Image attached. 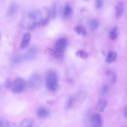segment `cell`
<instances>
[{"mask_svg":"<svg viewBox=\"0 0 127 127\" xmlns=\"http://www.w3.org/2000/svg\"><path fill=\"white\" fill-rule=\"evenodd\" d=\"M33 122V120L31 118H27L22 120L20 123L21 127H30L32 125Z\"/></svg>","mask_w":127,"mask_h":127,"instance_id":"12","label":"cell"},{"mask_svg":"<svg viewBox=\"0 0 127 127\" xmlns=\"http://www.w3.org/2000/svg\"><path fill=\"white\" fill-rule=\"evenodd\" d=\"M99 25V22L96 19H93L90 21L89 23L90 28L92 31L95 30Z\"/></svg>","mask_w":127,"mask_h":127,"instance_id":"15","label":"cell"},{"mask_svg":"<svg viewBox=\"0 0 127 127\" xmlns=\"http://www.w3.org/2000/svg\"><path fill=\"white\" fill-rule=\"evenodd\" d=\"M72 10L70 6L68 4L65 5L64 11V15L66 17L69 16L71 14Z\"/></svg>","mask_w":127,"mask_h":127,"instance_id":"16","label":"cell"},{"mask_svg":"<svg viewBox=\"0 0 127 127\" xmlns=\"http://www.w3.org/2000/svg\"><path fill=\"white\" fill-rule=\"evenodd\" d=\"M25 82L22 78L19 77L16 79L12 82L11 88L14 93H18L22 92L24 89Z\"/></svg>","mask_w":127,"mask_h":127,"instance_id":"2","label":"cell"},{"mask_svg":"<svg viewBox=\"0 0 127 127\" xmlns=\"http://www.w3.org/2000/svg\"><path fill=\"white\" fill-rule=\"evenodd\" d=\"M21 56L19 54H17L15 55L13 58V61L15 63L19 62L21 61Z\"/></svg>","mask_w":127,"mask_h":127,"instance_id":"22","label":"cell"},{"mask_svg":"<svg viewBox=\"0 0 127 127\" xmlns=\"http://www.w3.org/2000/svg\"><path fill=\"white\" fill-rule=\"evenodd\" d=\"M12 82L9 79H7L5 81L4 83L5 87L8 89L11 88Z\"/></svg>","mask_w":127,"mask_h":127,"instance_id":"23","label":"cell"},{"mask_svg":"<svg viewBox=\"0 0 127 127\" xmlns=\"http://www.w3.org/2000/svg\"><path fill=\"white\" fill-rule=\"evenodd\" d=\"M46 85L50 90L54 91L57 89L58 78L56 72L53 70L49 71L47 74L46 79Z\"/></svg>","mask_w":127,"mask_h":127,"instance_id":"1","label":"cell"},{"mask_svg":"<svg viewBox=\"0 0 127 127\" xmlns=\"http://www.w3.org/2000/svg\"><path fill=\"white\" fill-rule=\"evenodd\" d=\"M31 38L30 33L29 32L26 33L24 35L21 41L20 47L22 49L26 47L29 44Z\"/></svg>","mask_w":127,"mask_h":127,"instance_id":"7","label":"cell"},{"mask_svg":"<svg viewBox=\"0 0 127 127\" xmlns=\"http://www.w3.org/2000/svg\"><path fill=\"white\" fill-rule=\"evenodd\" d=\"M37 114L39 117L44 118L48 116L49 114V111L46 109L42 107L40 108L38 110Z\"/></svg>","mask_w":127,"mask_h":127,"instance_id":"13","label":"cell"},{"mask_svg":"<svg viewBox=\"0 0 127 127\" xmlns=\"http://www.w3.org/2000/svg\"><path fill=\"white\" fill-rule=\"evenodd\" d=\"M117 29L116 27L113 28L111 30L109 33V37L112 40H115L117 35Z\"/></svg>","mask_w":127,"mask_h":127,"instance_id":"17","label":"cell"},{"mask_svg":"<svg viewBox=\"0 0 127 127\" xmlns=\"http://www.w3.org/2000/svg\"><path fill=\"white\" fill-rule=\"evenodd\" d=\"M109 91V87L107 85H103L100 88L99 91V95L101 96L106 95Z\"/></svg>","mask_w":127,"mask_h":127,"instance_id":"19","label":"cell"},{"mask_svg":"<svg viewBox=\"0 0 127 127\" xmlns=\"http://www.w3.org/2000/svg\"></svg>","mask_w":127,"mask_h":127,"instance_id":"29","label":"cell"},{"mask_svg":"<svg viewBox=\"0 0 127 127\" xmlns=\"http://www.w3.org/2000/svg\"><path fill=\"white\" fill-rule=\"evenodd\" d=\"M8 122L4 119L0 118V127H8Z\"/></svg>","mask_w":127,"mask_h":127,"instance_id":"20","label":"cell"},{"mask_svg":"<svg viewBox=\"0 0 127 127\" xmlns=\"http://www.w3.org/2000/svg\"><path fill=\"white\" fill-rule=\"evenodd\" d=\"M96 6L97 8L99 9L101 8L102 6V0H96Z\"/></svg>","mask_w":127,"mask_h":127,"instance_id":"25","label":"cell"},{"mask_svg":"<svg viewBox=\"0 0 127 127\" xmlns=\"http://www.w3.org/2000/svg\"><path fill=\"white\" fill-rule=\"evenodd\" d=\"M74 30L78 34L83 36H85L87 34V32L85 28L82 26H78L74 28Z\"/></svg>","mask_w":127,"mask_h":127,"instance_id":"14","label":"cell"},{"mask_svg":"<svg viewBox=\"0 0 127 127\" xmlns=\"http://www.w3.org/2000/svg\"><path fill=\"white\" fill-rule=\"evenodd\" d=\"M17 9V4L15 2H13L10 4L7 11L6 16L8 17L13 16L16 13Z\"/></svg>","mask_w":127,"mask_h":127,"instance_id":"6","label":"cell"},{"mask_svg":"<svg viewBox=\"0 0 127 127\" xmlns=\"http://www.w3.org/2000/svg\"><path fill=\"white\" fill-rule=\"evenodd\" d=\"M29 82L30 86L36 87L40 85L42 82V79L40 75L38 74L34 73L30 76Z\"/></svg>","mask_w":127,"mask_h":127,"instance_id":"5","label":"cell"},{"mask_svg":"<svg viewBox=\"0 0 127 127\" xmlns=\"http://www.w3.org/2000/svg\"><path fill=\"white\" fill-rule=\"evenodd\" d=\"M124 10V5L122 2H119L116 5L115 13L116 16L118 18L120 17L123 14Z\"/></svg>","mask_w":127,"mask_h":127,"instance_id":"9","label":"cell"},{"mask_svg":"<svg viewBox=\"0 0 127 127\" xmlns=\"http://www.w3.org/2000/svg\"><path fill=\"white\" fill-rule=\"evenodd\" d=\"M89 121L91 125L93 127H101L102 125V121L101 115L98 113L93 114L90 117Z\"/></svg>","mask_w":127,"mask_h":127,"instance_id":"3","label":"cell"},{"mask_svg":"<svg viewBox=\"0 0 127 127\" xmlns=\"http://www.w3.org/2000/svg\"><path fill=\"white\" fill-rule=\"evenodd\" d=\"M67 44L66 39L62 38L59 39L56 42L55 45V50L61 53L63 52Z\"/></svg>","mask_w":127,"mask_h":127,"instance_id":"4","label":"cell"},{"mask_svg":"<svg viewBox=\"0 0 127 127\" xmlns=\"http://www.w3.org/2000/svg\"><path fill=\"white\" fill-rule=\"evenodd\" d=\"M107 105V100L105 99L101 98L99 99L96 106V109L101 112L104 111Z\"/></svg>","mask_w":127,"mask_h":127,"instance_id":"8","label":"cell"},{"mask_svg":"<svg viewBox=\"0 0 127 127\" xmlns=\"http://www.w3.org/2000/svg\"><path fill=\"white\" fill-rule=\"evenodd\" d=\"M74 99L73 98L71 97L67 101L66 104V107L67 108H69L72 106L74 101Z\"/></svg>","mask_w":127,"mask_h":127,"instance_id":"21","label":"cell"},{"mask_svg":"<svg viewBox=\"0 0 127 127\" xmlns=\"http://www.w3.org/2000/svg\"><path fill=\"white\" fill-rule=\"evenodd\" d=\"M123 113L125 117L126 118L127 116V107L126 106L124 108Z\"/></svg>","mask_w":127,"mask_h":127,"instance_id":"28","label":"cell"},{"mask_svg":"<svg viewBox=\"0 0 127 127\" xmlns=\"http://www.w3.org/2000/svg\"><path fill=\"white\" fill-rule=\"evenodd\" d=\"M36 53L35 48L32 47L30 48L25 54L24 57L27 60H30L33 58L35 56Z\"/></svg>","mask_w":127,"mask_h":127,"instance_id":"10","label":"cell"},{"mask_svg":"<svg viewBox=\"0 0 127 127\" xmlns=\"http://www.w3.org/2000/svg\"><path fill=\"white\" fill-rule=\"evenodd\" d=\"M17 127L16 125L14 123L8 122V127Z\"/></svg>","mask_w":127,"mask_h":127,"instance_id":"27","label":"cell"},{"mask_svg":"<svg viewBox=\"0 0 127 127\" xmlns=\"http://www.w3.org/2000/svg\"><path fill=\"white\" fill-rule=\"evenodd\" d=\"M117 56V52L115 51H110L108 52L105 61L108 63L114 62L116 59Z\"/></svg>","mask_w":127,"mask_h":127,"instance_id":"11","label":"cell"},{"mask_svg":"<svg viewBox=\"0 0 127 127\" xmlns=\"http://www.w3.org/2000/svg\"><path fill=\"white\" fill-rule=\"evenodd\" d=\"M76 56L81 58L85 59L88 57V54L85 51L82 50H79L76 53Z\"/></svg>","mask_w":127,"mask_h":127,"instance_id":"18","label":"cell"},{"mask_svg":"<svg viewBox=\"0 0 127 127\" xmlns=\"http://www.w3.org/2000/svg\"><path fill=\"white\" fill-rule=\"evenodd\" d=\"M56 4L54 3L53 5L52 8V16L55 17L56 15Z\"/></svg>","mask_w":127,"mask_h":127,"instance_id":"24","label":"cell"},{"mask_svg":"<svg viewBox=\"0 0 127 127\" xmlns=\"http://www.w3.org/2000/svg\"><path fill=\"white\" fill-rule=\"evenodd\" d=\"M117 81V77L115 73H113L112 77V82L113 83H115Z\"/></svg>","mask_w":127,"mask_h":127,"instance_id":"26","label":"cell"}]
</instances>
